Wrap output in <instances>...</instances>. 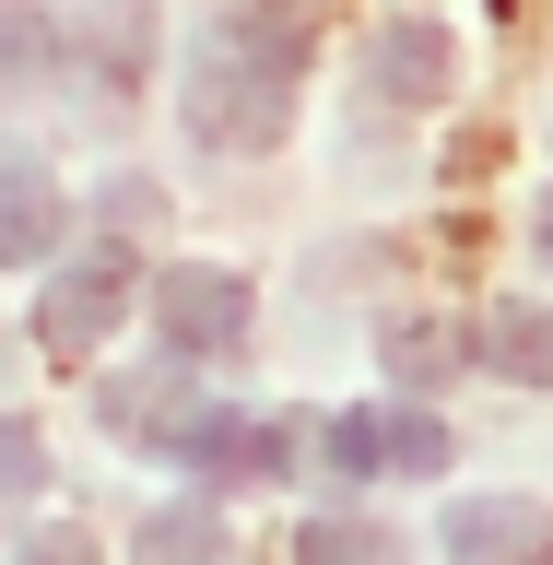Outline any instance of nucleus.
<instances>
[{
    "label": "nucleus",
    "mask_w": 553,
    "mask_h": 565,
    "mask_svg": "<svg viewBox=\"0 0 553 565\" xmlns=\"http://www.w3.org/2000/svg\"><path fill=\"white\" fill-rule=\"evenodd\" d=\"M47 236H60V201H47V177L12 153V212H0V247H12V271H35V259H47Z\"/></svg>",
    "instance_id": "9d476101"
},
{
    "label": "nucleus",
    "mask_w": 553,
    "mask_h": 565,
    "mask_svg": "<svg viewBox=\"0 0 553 565\" xmlns=\"http://www.w3.org/2000/svg\"><path fill=\"white\" fill-rule=\"evenodd\" d=\"M177 459H189L201 483H272V471H295V424H272V413H201L189 436H177Z\"/></svg>",
    "instance_id": "39448f33"
},
{
    "label": "nucleus",
    "mask_w": 553,
    "mask_h": 565,
    "mask_svg": "<svg viewBox=\"0 0 553 565\" xmlns=\"http://www.w3.org/2000/svg\"><path fill=\"white\" fill-rule=\"evenodd\" d=\"M283 83H295V24L283 12H212L189 47V130L224 153H259V141H283V106H295Z\"/></svg>",
    "instance_id": "f257e3e1"
},
{
    "label": "nucleus",
    "mask_w": 553,
    "mask_h": 565,
    "mask_svg": "<svg viewBox=\"0 0 553 565\" xmlns=\"http://www.w3.org/2000/svg\"><path fill=\"white\" fill-rule=\"evenodd\" d=\"M530 236H542V259H553V189H542V212H530Z\"/></svg>",
    "instance_id": "2eb2a0df"
},
{
    "label": "nucleus",
    "mask_w": 553,
    "mask_h": 565,
    "mask_svg": "<svg viewBox=\"0 0 553 565\" xmlns=\"http://www.w3.org/2000/svg\"><path fill=\"white\" fill-rule=\"evenodd\" d=\"M153 318H166L177 353H236L247 330H259V295H247L236 271H166L153 282Z\"/></svg>",
    "instance_id": "20e7f679"
},
{
    "label": "nucleus",
    "mask_w": 553,
    "mask_h": 565,
    "mask_svg": "<svg viewBox=\"0 0 553 565\" xmlns=\"http://www.w3.org/2000/svg\"><path fill=\"white\" fill-rule=\"evenodd\" d=\"M106 424H118V436H153V448H177V436L201 424V401H189V377H177V365H141V377L106 388Z\"/></svg>",
    "instance_id": "1a4fd4ad"
},
{
    "label": "nucleus",
    "mask_w": 553,
    "mask_h": 565,
    "mask_svg": "<svg viewBox=\"0 0 553 565\" xmlns=\"http://www.w3.org/2000/svg\"><path fill=\"white\" fill-rule=\"evenodd\" d=\"M118 318H130V247H83V259L35 295V342L47 353H95Z\"/></svg>",
    "instance_id": "f03ea898"
},
{
    "label": "nucleus",
    "mask_w": 553,
    "mask_h": 565,
    "mask_svg": "<svg viewBox=\"0 0 553 565\" xmlns=\"http://www.w3.org/2000/svg\"><path fill=\"white\" fill-rule=\"evenodd\" d=\"M448 24H424V12H401V24H377V47H365V95L389 106H436L448 95Z\"/></svg>",
    "instance_id": "423d86ee"
},
{
    "label": "nucleus",
    "mask_w": 553,
    "mask_h": 565,
    "mask_svg": "<svg viewBox=\"0 0 553 565\" xmlns=\"http://www.w3.org/2000/svg\"><path fill=\"white\" fill-rule=\"evenodd\" d=\"M377 353L401 365V377H424V388L448 377V365H471V342H459V330H436V318H389V330H377Z\"/></svg>",
    "instance_id": "9b49d317"
},
{
    "label": "nucleus",
    "mask_w": 553,
    "mask_h": 565,
    "mask_svg": "<svg viewBox=\"0 0 553 565\" xmlns=\"http://www.w3.org/2000/svg\"><path fill=\"white\" fill-rule=\"evenodd\" d=\"M436 542H448L459 565H494V554H542V542H553V507H530V494H459L448 519H436Z\"/></svg>",
    "instance_id": "0eeeda50"
},
{
    "label": "nucleus",
    "mask_w": 553,
    "mask_h": 565,
    "mask_svg": "<svg viewBox=\"0 0 553 565\" xmlns=\"http://www.w3.org/2000/svg\"><path fill=\"white\" fill-rule=\"evenodd\" d=\"M141 554L166 565V554H224V519H212V507H153V519H141Z\"/></svg>",
    "instance_id": "f8f14e48"
},
{
    "label": "nucleus",
    "mask_w": 553,
    "mask_h": 565,
    "mask_svg": "<svg viewBox=\"0 0 553 565\" xmlns=\"http://www.w3.org/2000/svg\"><path fill=\"white\" fill-rule=\"evenodd\" d=\"M330 471L342 483H377V471H448V424L436 413H330Z\"/></svg>",
    "instance_id": "7ed1b4c3"
},
{
    "label": "nucleus",
    "mask_w": 553,
    "mask_h": 565,
    "mask_svg": "<svg viewBox=\"0 0 553 565\" xmlns=\"http://www.w3.org/2000/svg\"><path fill=\"white\" fill-rule=\"evenodd\" d=\"M47 471H35V424H0V494H35Z\"/></svg>",
    "instance_id": "ddd939ff"
},
{
    "label": "nucleus",
    "mask_w": 553,
    "mask_h": 565,
    "mask_svg": "<svg viewBox=\"0 0 553 565\" xmlns=\"http://www.w3.org/2000/svg\"><path fill=\"white\" fill-rule=\"evenodd\" d=\"M471 365H483V377H519V388H553V307L494 295V307L471 318Z\"/></svg>",
    "instance_id": "6e6552de"
},
{
    "label": "nucleus",
    "mask_w": 553,
    "mask_h": 565,
    "mask_svg": "<svg viewBox=\"0 0 553 565\" xmlns=\"http://www.w3.org/2000/svg\"><path fill=\"white\" fill-rule=\"evenodd\" d=\"M307 554H389V530H353V519H318Z\"/></svg>",
    "instance_id": "4468645a"
}]
</instances>
